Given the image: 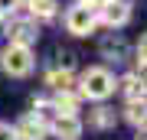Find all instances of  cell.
Returning <instances> with one entry per match:
<instances>
[{
    "label": "cell",
    "instance_id": "1",
    "mask_svg": "<svg viewBox=\"0 0 147 140\" xmlns=\"http://www.w3.org/2000/svg\"><path fill=\"white\" fill-rule=\"evenodd\" d=\"M79 94L88 98V101H105L108 94H115V75H111L105 65L85 68L82 78H79Z\"/></svg>",
    "mask_w": 147,
    "mask_h": 140
},
{
    "label": "cell",
    "instance_id": "6",
    "mask_svg": "<svg viewBox=\"0 0 147 140\" xmlns=\"http://www.w3.org/2000/svg\"><path fill=\"white\" fill-rule=\"evenodd\" d=\"M49 134L56 140H79L82 137V121L79 114H56L49 121Z\"/></svg>",
    "mask_w": 147,
    "mask_h": 140
},
{
    "label": "cell",
    "instance_id": "7",
    "mask_svg": "<svg viewBox=\"0 0 147 140\" xmlns=\"http://www.w3.org/2000/svg\"><path fill=\"white\" fill-rule=\"evenodd\" d=\"M13 134H16V140H46L49 137V127L42 124L39 117L26 114V117H20L13 124Z\"/></svg>",
    "mask_w": 147,
    "mask_h": 140
},
{
    "label": "cell",
    "instance_id": "18",
    "mask_svg": "<svg viewBox=\"0 0 147 140\" xmlns=\"http://www.w3.org/2000/svg\"><path fill=\"white\" fill-rule=\"evenodd\" d=\"M0 23H3V16H0Z\"/></svg>",
    "mask_w": 147,
    "mask_h": 140
},
{
    "label": "cell",
    "instance_id": "2",
    "mask_svg": "<svg viewBox=\"0 0 147 140\" xmlns=\"http://www.w3.org/2000/svg\"><path fill=\"white\" fill-rule=\"evenodd\" d=\"M0 65H3V72L10 78H26L33 72V65H36V56H33L30 46H16V42H10V46L3 49V56H0Z\"/></svg>",
    "mask_w": 147,
    "mask_h": 140
},
{
    "label": "cell",
    "instance_id": "9",
    "mask_svg": "<svg viewBox=\"0 0 147 140\" xmlns=\"http://www.w3.org/2000/svg\"><path fill=\"white\" fill-rule=\"evenodd\" d=\"M46 85L56 91H75V78H72V68H53V72L46 75Z\"/></svg>",
    "mask_w": 147,
    "mask_h": 140
},
{
    "label": "cell",
    "instance_id": "17",
    "mask_svg": "<svg viewBox=\"0 0 147 140\" xmlns=\"http://www.w3.org/2000/svg\"><path fill=\"white\" fill-rule=\"evenodd\" d=\"M85 3H88V7H95V10H98V7L105 3V0H85Z\"/></svg>",
    "mask_w": 147,
    "mask_h": 140
},
{
    "label": "cell",
    "instance_id": "4",
    "mask_svg": "<svg viewBox=\"0 0 147 140\" xmlns=\"http://www.w3.org/2000/svg\"><path fill=\"white\" fill-rule=\"evenodd\" d=\"M0 29H3L7 39L16 42V46H33V42L39 39V26H36L33 16H13L10 13V20L0 23Z\"/></svg>",
    "mask_w": 147,
    "mask_h": 140
},
{
    "label": "cell",
    "instance_id": "8",
    "mask_svg": "<svg viewBox=\"0 0 147 140\" xmlns=\"http://www.w3.org/2000/svg\"><path fill=\"white\" fill-rule=\"evenodd\" d=\"M121 94H124L127 101H144V75L141 72H131V75H124L121 82H115Z\"/></svg>",
    "mask_w": 147,
    "mask_h": 140
},
{
    "label": "cell",
    "instance_id": "3",
    "mask_svg": "<svg viewBox=\"0 0 147 140\" xmlns=\"http://www.w3.org/2000/svg\"><path fill=\"white\" fill-rule=\"evenodd\" d=\"M95 26H98V13H95V7H88L85 0H79V3H72L65 10V33H72V36H88V33H95Z\"/></svg>",
    "mask_w": 147,
    "mask_h": 140
},
{
    "label": "cell",
    "instance_id": "15",
    "mask_svg": "<svg viewBox=\"0 0 147 140\" xmlns=\"http://www.w3.org/2000/svg\"><path fill=\"white\" fill-rule=\"evenodd\" d=\"M23 7V0H0V16H7V13H16Z\"/></svg>",
    "mask_w": 147,
    "mask_h": 140
},
{
    "label": "cell",
    "instance_id": "5",
    "mask_svg": "<svg viewBox=\"0 0 147 140\" xmlns=\"http://www.w3.org/2000/svg\"><path fill=\"white\" fill-rule=\"evenodd\" d=\"M95 13H98V23L118 29V26H124L127 20H131V3H127V0H105Z\"/></svg>",
    "mask_w": 147,
    "mask_h": 140
},
{
    "label": "cell",
    "instance_id": "11",
    "mask_svg": "<svg viewBox=\"0 0 147 140\" xmlns=\"http://www.w3.org/2000/svg\"><path fill=\"white\" fill-rule=\"evenodd\" d=\"M88 124L95 130H111V127H115V111H111V108H95L92 117H88Z\"/></svg>",
    "mask_w": 147,
    "mask_h": 140
},
{
    "label": "cell",
    "instance_id": "16",
    "mask_svg": "<svg viewBox=\"0 0 147 140\" xmlns=\"http://www.w3.org/2000/svg\"><path fill=\"white\" fill-rule=\"evenodd\" d=\"M0 140H16V134H13V127L7 124V121H0Z\"/></svg>",
    "mask_w": 147,
    "mask_h": 140
},
{
    "label": "cell",
    "instance_id": "12",
    "mask_svg": "<svg viewBox=\"0 0 147 140\" xmlns=\"http://www.w3.org/2000/svg\"><path fill=\"white\" fill-rule=\"evenodd\" d=\"M124 117H127V124H134L137 130H144V101H127Z\"/></svg>",
    "mask_w": 147,
    "mask_h": 140
},
{
    "label": "cell",
    "instance_id": "10",
    "mask_svg": "<svg viewBox=\"0 0 147 140\" xmlns=\"http://www.w3.org/2000/svg\"><path fill=\"white\" fill-rule=\"evenodd\" d=\"M33 20H53L56 16V0H23Z\"/></svg>",
    "mask_w": 147,
    "mask_h": 140
},
{
    "label": "cell",
    "instance_id": "14",
    "mask_svg": "<svg viewBox=\"0 0 147 140\" xmlns=\"http://www.w3.org/2000/svg\"><path fill=\"white\" fill-rule=\"evenodd\" d=\"M144 62H147V46H144V36L137 39V52H134V65H137V72L144 75Z\"/></svg>",
    "mask_w": 147,
    "mask_h": 140
},
{
    "label": "cell",
    "instance_id": "13",
    "mask_svg": "<svg viewBox=\"0 0 147 140\" xmlns=\"http://www.w3.org/2000/svg\"><path fill=\"white\" fill-rule=\"evenodd\" d=\"M101 52H105L108 59H115V62L127 56V49H124V42H121V39H105V42H101Z\"/></svg>",
    "mask_w": 147,
    "mask_h": 140
}]
</instances>
